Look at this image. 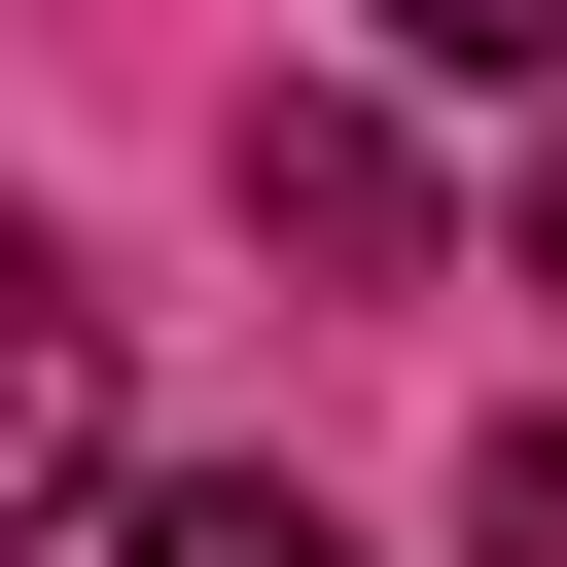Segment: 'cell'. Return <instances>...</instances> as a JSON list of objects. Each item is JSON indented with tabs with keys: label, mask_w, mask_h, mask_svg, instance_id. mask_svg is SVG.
Listing matches in <instances>:
<instances>
[{
	"label": "cell",
	"mask_w": 567,
	"mask_h": 567,
	"mask_svg": "<svg viewBox=\"0 0 567 567\" xmlns=\"http://www.w3.org/2000/svg\"><path fill=\"white\" fill-rule=\"evenodd\" d=\"M71 496H106V284L0 213V532H71Z\"/></svg>",
	"instance_id": "obj_1"
},
{
	"label": "cell",
	"mask_w": 567,
	"mask_h": 567,
	"mask_svg": "<svg viewBox=\"0 0 567 567\" xmlns=\"http://www.w3.org/2000/svg\"><path fill=\"white\" fill-rule=\"evenodd\" d=\"M248 213H284L319 284H390V248H425V142H390V106H248Z\"/></svg>",
	"instance_id": "obj_2"
},
{
	"label": "cell",
	"mask_w": 567,
	"mask_h": 567,
	"mask_svg": "<svg viewBox=\"0 0 567 567\" xmlns=\"http://www.w3.org/2000/svg\"><path fill=\"white\" fill-rule=\"evenodd\" d=\"M106 567H354V532H319L284 461H142V496H106Z\"/></svg>",
	"instance_id": "obj_3"
},
{
	"label": "cell",
	"mask_w": 567,
	"mask_h": 567,
	"mask_svg": "<svg viewBox=\"0 0 567 567\" xmlns=\"http://www.w3.org/2000/svg\"><path fill=\"white\" fill-rule=\"evenodd\" d=\"M461 532H496V567H567V425H496V496H461Z\"/></svg>",
	"instance_id": "obj_4"
},
{
	"label": "cell",
	"mask_w": 567,
	"mask_h": 567,
	"mask_svg": "<svg viewBox=\"0 0 567 567\" xmlns=\"http://www.w3.org/2000/svg\"><path fill=\"white\" fill-rule=\"evenodd\" d=\"M532 284H567V142H532Z\"/></svg>",
	"instance_id": "obj_5"
}]
</instances>
